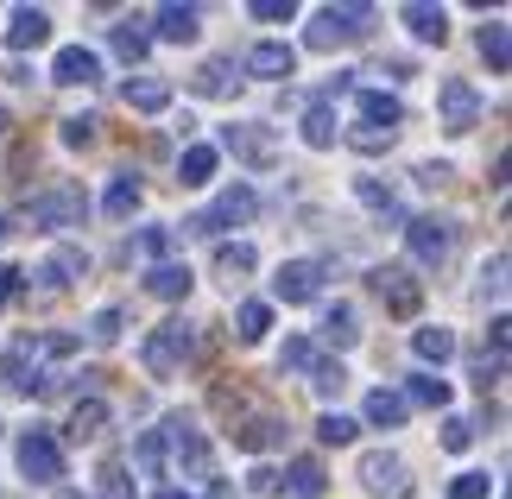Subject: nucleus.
I'll return each mask as SVG.
<instances>
[{
    "instance_id": "1",
    "label": "nucleus",
    "mask_w": 512,
    "mask_h": 499,
    "mask_svg": "<svg viewBox=\"0 0 512 499\" xmlns=\"http://www.w3.org/2000/svg\"><path fill=\"white\" fill-rule=\"evenodd\" d=\"M190 348H196V329L184 323V316H171V323H159V329L140 342V361H146L152 379H171L177 367L190 361Z\"/></svg>"
},
{
    "instance_id": "2",
    "label": "nucleus",
    "mask_w": 512,
    "mask_h": 499,
    "mask_svg": "<svg viewBox=\"0 0 512 499\" xmlns=\"http://www.w3.org/2000/svg\"><path fill=\"white\" fill-rule=\"evenodd\" d=\"M373 291H380V304L399 316V323H418L424 291H418V272H411V266H380V272H373Z\"/></svg>"
},
{
    "instance_id": "3",
    "label": "nucleus",
    "mask_w": 512,
    "mask_h": 499,
    "mask_svg": "<svg viewBox=\"0 0 512 499\" xmlns=\"http://www.w3.org/2000/svg\"><path fill=\"white\" fill-rule=\"evenodd\" d=\"M253 215H260V196H253V184H228L222 196H215V209L190 215V228H196V234H215V228H241V222H253Z\"/></svg>"
},
{
    "instance_id": "4",
    "label": "nucleus",
    "mask_w": 512,
    "mask_h": 499,
    "mask_svg": "<svg viewBox=\"0 0 512 499\" xmlns=\"http://www.w3.org/2000/svg\"><path fill=\"white\" fill-rule=\"evenodd\" d=\"M83 215H89L83 184H57V190H38V196H32V222H38V228H76Z\"/></svg>"
},
{
    "instance_id": "5",
    "label": "nucleus",
    "mask_w": 512,
    "mask_h": 499,
    "mask_svg": "<svg viewBox=\"0 0 512 499\" xmlns=\"http://www.w3.org/2000/svg\"><path fill=\"white\" fill-rule=\"evenodd\" d=\"M13 455H19V474H26V481H57V474H64V449H57V436L38 430V424L13 443Z\"/></svg>"
},
{
    "instance_id": "6",
    "label": "nucleus",
    "mask_w": 512,
    "mask_h": 499,
    "mask_svg": "<svg viewBox=\"0 0 512 499\" xmlns=\"http://www.w3.org/2000/svg\"><path fill=\"white\" fill-rule=\"evenodd\" d=\"M361 487L373 499H405L411 493V468L392 449H373V455H361Z\"/></svg>"
},
{
    "instance_id": "7",
    "label": "nucleus",
    "mask_w": 512,
    "mask_h": 499,
    "mask_svg": "<svg viewBox=\"0 0 512 499\" xmlns=\"http://www.w3.org/2000/svg\"><path fill=\"white\" fill-rule=\"evenodd\" d=\"M405 247H411L418 266H443L449 247H456V228L437 222V215H411V222H405Z\"/></svg>"
},
{
    "instance_id": "8",
    "label": "nucleus",
    "mask_w": 512,
    "mask_h": 499,
    "mask_svg": "<svg viewBox=\"0 0 512 499\" xmlns=\"http://www.w3.org/2000/svg\"><path fill=\"white\" fill-rule=\"evenodd\" d=\"M361 26H367V7H317V13H310V32H304V38H310L317 51H336V45H348Z\"/></svg>"
},
{
    "instance_id": "9",
    "label": "nucleus",
    "mask_w": 512,
    "mask_h": 499,
    "mask_svg": "<svg viewBox=\"0 0 512 499\" xmlns=\"http://www.w3.org/2000/svg\"><path fill=\"white\" fill-rule=\"evenodd\" d=\"M437 121L449 127V133H468L481 121V95H475V83H462V76H449V83L437 89Z\"/></svg>"
},
{
    "instance_id": "10",
    "label": "nucleus",
    "mask_w": 512,
    "mask_h": 499,
    "mask_svg": "<svg viewBox=\"0 0 512 499\" xmlns=\"http://www.w3.org/2000/svg\"><path fill=\"white\" fill-rule=\"evenodd\" d=\"M317 291H323V272L310 266V259H285V266L272 272V297H279V304H317Z\"/></svg>"
},
{
    "instance_id": "11",
    "label": "nucleus",
    "mask_w": 512,
    "mask_h": 499,
    "mask_svg": "<svg viewBox=\"0 0 512 499\" xmlns=\"http://www.w3.org/2000/svg\"><path fill=\"white\" fill-rule=\"evenodd\" d=\"M165 449L177 455V468H184V474H209V443H203V430H196L190 417H171Z\"/></svg>"
},
{
    "instance_id": "12",
    "label": "nucleus",
    "mask_w": 512,
    "mask_h": 499,
    "mask_svg": "<svg viewBox=\"0 0 512 499\" xmlns=\"http://www.w3.org/2000/svg\"><path fill=\"white\" fill-rule=\"evenodd\" d=\"M95 76H102V57H95L89 45H64L51 57V83H64V89H89Z\"/></svg>"
},
{
    "instance_id": "13",
    "label": "nucleus",
    "mask_w": 512,
    "mask_h": 499,
    "mask_svg": "<svg viewBox=\"0 0 512 499\" xmlns=\"http://www.w3.org/2000/svg\"><path fill=\"white\" fill-rule=\"evenodd\" d=\"M291 70H298V51L279 45V38H260V45L247 51V76H260V83H285Z\"/></svg>"
},
{
    "instance_id": "14",
    "label": "nucleus",
    "mask_w": 512,
    "mask_h": 499,
    "mask_svg": "<svg viewBox=\"0 0 512 499\" xmlns=\"http://www.w3.org/2000/svg\"><path fill=\"white\" fill-rule=\"evenodd\" d=\"M354 114L367 121V133H399L405 102H399V95H386V89H361V95H354Z\"/></svg>"
},
{
    "instance_id": "15",
    "label": "nucleus",
    "mask_w": 512,
    "mask_h": 499,
    "mask_svg": "<svg viewBox=\"0 0 512 499\" xmlns=\"http://www.w3.org/2000/svg\"><path fill=\"white\" fill-rule=\"evenodd\" d=\"M152 38H165V45H196V38H203V7H159L152 13Z\"/></svg>"
},
{
    "instance_id": "16",
    "label": "nucleus",
    "mask_w": 512,
    "mask_h": 499,
    "mask_svg": "<svg viewBox=\"0 0 512 499\" xmlns=\"http://www.w3.org/2000/svg\"><path fill=\"white\" fill-rule=\"evenodd\" d=\"M51 38V13L45 7H13L7 13V51H38Z\"/></svg>"
},
{
    "instance_id": "17",
    "label": "nucleus",
    "mask_w": 512,
    "mask_h": 499,
    "mask_svg": "<svg viewBox=\"0 0 512 499\" xmlns=\"http://www.w3.org/2000/svg\"><path fill=\"white\" fill-rule=\"evenodd\" d=\"M190 95H209V102H241V70L215 57V64H203V70L190 76Z\"/></svg>"
},
{
    "instance_id": "18",
    "label": "nucleus",
    "mask_w": 512,
    "mask_h": 499,
    "mask_svg": "<svg viewBox=\"0 0 512 499\" xmlns=\"http://www.w3.org/2000/svg\"><path fill=\"white\" fill-rule=\"evenodd\" d=\"M279 443H285V417H272V411L234 424V449H247V455H266V449H279Z\"/></svg>"
},
{
    "instance_id": "19",
    "label": "nucleus",
    "mask_w": 512,
    "mask_h": 499,
    "mask_svg": "<svg viewBox=\"0 0 512 499\" xmlns=\"http://www.w3.org/2000/svg\"><path fill=\"white\" fill-rule=\"evenodd\" d=\"M190 285H196V272H190V266H177V259H159V266L146 272V291H152V297H165V304H184Z\"/></svg>"
},
{
    "instance_id": "20",
    "label": "nucleus",
    "mask_w": 512,
    "mask_h": 499,
    "mask_svg": "<svg viewBox=\"0 0 512 499\" xmlns=\"http://www.w3.org/2000/svg\"><path fill=\"white\" fill-rule=\"evenodd\" d=\"M102 430H108V398H76L64 436H70V443H95Z\"/></svg>"
},
{
    "instance_id": "21",
    "label": "nucleus",
    "mask_w": 512,
    "mask_h": 499,
    "mask_svg": "<svg viewBox=\"0 0 512 499\" xmlns=\"http://www.w3.org/2000/svg\"><path fill=\"white\" fill-rule=\"evenodd\" d=\"M399 398H405V411H411V405H424V411H449V398H456V392H449V379H437V373H411Z\"/></svg>"
},
{
    "instance_id": "22",
    "label": "nucleus",
    "mask_w": 512,
    "mask_h": 499,
    "mask_svg": "<svg viewBox=\"0 0 512 499\" xmlns=\"http://www.w3.org/2000/svg\"><path fill=\"white\" fill-rule=\"evenodd\" d=\"M411 354H418L424 367H443L449 354H456V329H443V323H424L418 335H411Z\"/></svg>"
},
{
    "instance_id": "23",
    "label": "nucleus",
    "mask_w": 512,
    "mask_h": 499,
    "mask_svg": "<svg viewBox=\"0 0 512 499\" xmlns=\"http://www.w3.org/2000/svg\"><path fill=\"white\" fill-rule=\"evenodd\" d=\"M405 417H411V411H405V398H399V392H386V386H380V392H367V405H361V424H373V430H399Z\"/></svg>"
},
{
    "instance_id": "24",
    "label": "nucleus",
    "mask_w": 512,
    "mask_h": 499,
    "mask_svg": "<svg viewBox=\"0 0 512 499\" xmlns=\"http://www.w3.org/2000/svg\"><path fill=\"white\" fill-rule=\"evenodd\" d=\"M121 95H127L133 114H165V108H171V83H159V76H133Z\"/></svg>"
},
{
    "instance_id": "25",
    "label": "nucleus",
    "mask_w": 512,
    "mask_h": 499,
    "mask_svg": "<svg viewBox=\"0 0 512 499\" xmlns=\"http://www.w3.org/2000/svg\"><path fill=\"white\" fill-rule=\"evenodd\" d=\"M399 19H405V32L418 38V45H443L449 38V13L443 7H405Z\"/></svg>"
},
{
    "instance_id": "26",
    "label": "nucleus",
    "mask_w": 512,
    "mask_h": 499,
    "mask_svg": "<svg viewBox=\"0 0 512 499\" xmlns=\"http://www.w3.org/2000/svg\"><path fill=\"white\" fill-rule=\"evenodd\" d=\"M215 165H222L215 146H190L184 158H177V184H184V190H203V184H215Z\"/></svg>"
},
{
    "instance_id": "27",
    "label": "nucleus",
    "mask_w": 512,
    "mask_h": 499,
    "mask_svg": "<svg viewBox=\"0 0 512 499\" xmlns=\"http://www.w3.org/2000/svg\"><path fill=\"white\" fill-rule=\"evenodd\" d=\"M140 196H146V184H140V177H133V171H121V177H114V184H108V196H102L108 222H127V215L140 209Z\"/></svg>"
},
{
    "instance_id": "28",
    "label": "nucleus",
    "mask_w": 512,
    "mask_h": 499,
    "mask_svg": "<svg viewBox=\"0 0 512 499\" xmlns=\"http://www.w3.org/2000/svg\"><path fill=\"white\" fill-rule=\"evenodd\" d=\"M38 272H45V278H38V285H45V291H64V285H76V278L89 272V253H76V247H64V253H57V259H45V266H38Z\"/></svg>"
},
{
    "instance_id": "29",
    "label": "nucleus",
    "mask_w": 512,
    "mask_h": 499,
    "mask_svg": "<svg viewBox=\"0 0 512 499\" xmlns=\"http://www.w3.org/2000/svg\"><path fill=\"white\" fill-rule=\"evenodd\" d=\"M323 342L336 348V354L361 342V323H354V304H329V310H323Z\"/></svg>"
},
{
    "instance_id": "30",
    "label": "nucleus",
    "mask_w": 512,
    "mask_h": 499,
    "mask_svg": "<svg viewBox=\"0 0 512 499\" xmlns=\"http://www.w3.org/2000/svg\"><path fill=\"white\" fill-rule=\"evenodd\" d=\"M222 139H228V146H234V152H241V158H247V165H253V171H266V165H272V139H266L260 127H228Z\"/></svg>"
},
{
    "instance_id": "31",
    "label": "nucleus",
    "mask_w": 512,
    "mask_h": 499,
    "mask_svg": "<svg viewBox=\"0 0 512 499\" xmlns=\"http://www.w3.org/2000/svg\"><path fill=\"white\" fill-rule=\"evenodd\" d=\"M279 487H291V499H323V462L317 455H298Z\"/></svg>"
},
{
    "instance_id": "32",
    "label": "nucleus",
    "mask_w": 512,
    "mask_h": 499,
    "mask_svg": "<svg viewBox=\"0 0 512 499\" xmlns=\"http://www.w3.org/2000/svg\"><path fill=\"white\" fill-rule=\"evenodd\" d=\"M481 64L494 70V76H506V64H512V38H506V19H487V26H481Z\"/></svg>"
},
{
    "instance_id": "33",
    "label": "nucleus",
    "mask_w": 512,
    "mask_h": 499,
    "mask_svg": "<svg viewBox=\"0 0 512 499\" xmlns=\"http://www.w3.org/2000/svg\"><path fill=\"white\" fill-rule=\"evenodd\" d=\"M253 266H260V247H253V241H222V247H215V272H222V278H247Z\"/></svg>"
},
{
    "instance_id": "34",
    "label": "nucleus",
    "mask_w": 512,
    "mask_h": 499,
    "mask_svg": "<svg viewBox=\"0 0 512 499\" xmlns=\"http://www.w3.org/2000/svg\"><path fill=\"white\" fill-rule=\"evenodd\" d=\"M298 133H304V146H317V152H329V146H336V114H329V102H310Z\"/></svg>"
},
{
    "instance_id": "35",
    "label": "nucleus",
    "mask_w": 512,
    "mask_h": 499,
    "mask_svg": "<svg viewBox=\"0 0 512 499\" xmlns=\"http://www.w3.org/2000/svg\"><path fill=\"white\" fill-rule=\"evenodd\" d=\"M266 329H272V304L253 297V304L234 310V342H266Z\"/></svg>"
},
{
    "instance_id": "36",
    "label": "nucleus",
    "mask_w": 512,
    "mask_h": 499,
    "mask_svg": "<svg viewBox=\"0 0 512 499\" xmlns=\"http://www.w3.org/2000/svg\"><path fill=\"white\" fill-rule=\"evenodd\" d=\"M354 436H361V424H354V417H342V411H323V417H317V443H323V449H348Z\"/></svg>"
},
{
    "instance_id": "37",
    "label": "nucleus",
    "mask_w": 512,
    "mask_h": 499,
    "mask_svg": "<svg viewBox=\"0 0 512 499\" xmlns=\"http://www.w3.org/2000/svg\"><path fill=\"white\" fill-rule=\"evenodd\" d=\"M121 323H127V310H121V304H102V310L89 316V342L114 348V342H121Z\"/></svg>"
},
{
    "instance_id": "38",
    "label": "nucleus",
    "mask_w": 512,
    "mask_h": 499,
    "mask_svg": "<svg viewBox=\"0 0 512 499\" xmlns=\"http://www.w3.org/2000/svg\"><path fill=\"white\" fill-rule=\"evenodd\" d=\"M165 430H146L140 443H133V462H140V474H165Z\"/></svg>"
},
{
    "instance_id": "39",
    "label": "nucleus",
    "mask_w": 512,
    "mask_h": 499,
    "mask_svg": "<svg viewBox=\"0 0 512 499\" xmlns=\"http://www.w3.org/2000/svg\"><path fill=\"white\" fill-rule=\"evenodd\" d=\"M114 51H121L127 64H146V51H152V32H146V26H114Z\"/></svg>"
},
{
    "instance_id": "40",
    "label": "nucleus",
    "mask_w": 512,
    "mask_h": 499,
    "mask_svg": "<svg viewBox=\"0 0 512 499\" xmlns=\"http://www.w3.org/2000/svg\"><path fill=\"white\" fill-rule=\"evenodd\" d=\"M310 386H317L323 398H336V392L348 386V367H342V361H310Z\"/></svg>"
},
{
    "instance_id": "41",
    "label": "nucleus",
    "mask_w": 512,
    "mask_h": 499,
    "mask_svg": "<svg viewBox=\"0 0 512 499\" xmlns=\"http://www.w3.org/2000/svg\"><path fill=\"white\" fill-rule=\"evenodd\" d=\"M95 499H133V481H127L121 462H108L102 474H95Z\"/></svg>"
},
{
    "instance_id": "42",
    "label": "nucleus",
    "mask_w": 512,
    "mask_h": 499,
    "mask_svg": "<svg viewBox=\"0 0 512 499\" xmlns=\"http://www.w3.org/2000/svg\"><path fill=\"white\" fill-rule=\"evenodd\" d=\"M437 443H443L449 455H468V443H475V424H468V417H443Z\"/></svg>"
},
{
    "instance_id": "43",
    "label": "nucleus",
    "mask_w": 512,
    "mask_h": 499,
    "mask_svg": "<svg viewBox=\"0 0 512 499\" xmlns=\"http://www.w3.org/2000/svg\"><path fill=\"white\" fill-rule=\"evenodd\" d=\"M57 139H64L70 152H83V146H95V114H70V121L57 127Z\"/></svg>"
},
{
    "instance_id": "44",
    "label": "nucleus",
    "mask_w": 512,
    "mask_h": 499,
    "mask_svg": "<svg viewBox=\"0 0 512 499\" xmlns=\"http://www.w3.org/2000/svg\"><path fill=\"white\" fill-rule=\"evenodd\" d=\"M487 493H494V474H456V481H449V499H487Z\"/></svg>"
},
{
    "instance_id": "45",
    "label": "nucleus",
    "mask_w": 512,
    "mask_h": 499,
    "mask_svg": "<svg viewBox=\"0 0 512 499\" xmlns=\"http://www.w3.org/2000/svg\"><path fill=\"white\" fill-rule=\"evenodd\" d=\"M247 19H260V26H285V19H298V7H291V0H285V7H279V0H253Z\"/></svg>"
},
{
    "instance_id": "46",
    "label": "nucleus",
    "mask_w": 512,
    "mask_h": 499,
    "mask_svg": "<svg viewBox=\"0 0 512 499\" xmlns=\"http://www.w3.org/2000/svg\"><path fill=\"white\" fill-rule=\"evenodd\" d=\"M310 367V342H304V335H291V342L279 348V373H304Z\"/></svg>"
},
{
    "instance_id": "47",
    "label": "nucleus",
    "mask_w": 512,
    "mask_h": 499,
    "mask_svg": "<svg viewBox=\"0 0 512 499\" xmlns=\"http://www.w3.org/2000/svg\"><path fill=\"white\" fill-rule=\"evenodd\" d=\"M247 493H260V499H272V493H279V468H266V462H260V468L247 474Z\"/></svg>"
},
{
    "instance_id": "48",
    "label": "nucleus",
    "mask_w": 512,
    "mask_h": 499,
    "mask_svg": "<svg viewBox=\"0 0 512 499\" xmlns=\"http://www.w3.org/2000/svg\"><path fill=\"white\" fill-rule=\"evenodd\" d=\"M171 247V228H140V253L152 259V266H159V253Z\"/></svg>"
},
{
    "instance_id": "49",
    "label": "nucleus",
    "mask_w": 512,
    "mask_h": 499,
    "mask_svg": "<svg viewBox=\"0 0 512 499\" xmlns=\"http://www.w3.org/2000/svg\"><path fill=\"white\" fill-rule=\"evenodd\" d=\"M487 348H494V361H506V316L487 323Z\"/></svg>"
},
{
    "instance_id": "50",
    "label": "nucleus",
    "mask_w": 512,
    "mask_h": 499,
    "mask_svg": "<svg viewBox=\"0 0 512 499\" xmlns=\"http://www.w3.org/2000/svg\"><path fill=\"white\" fill-rule=\"evenodd\" d=\"M354 146H361V152H380V146H392V133H367L361 127V133H354Z\"/></svg>"
},
{
    "instance_id": "51",
    "label": "nucleus",
    "mask_w": 512,
    "mask_h": 499,
    "mask_svg": "<svg viewBox=\"0 0 512 499\" xmlns=\"http://www.w3.org/2000/svg\"><path fill=\"white\" fill-rule=\"evenodd\" d=\"M13 291H19V266H0V304H7Z\"/></svg>"
},
{
    "instance_id": "52",
    "label": "nucleus",
    "mask_w": 512,
    "mask_h": 499,
    "mask_svg": "<svg viewBox=\"0 0 512 499\" xmlns=\"http://www.w3.org/2000/svg\"><path fill=\"white\" fill-rule=\"evenodd\" d=\"M152 499H196V493H190V487H159Z\"/></svg>"
},
{
    "instance_id": "53",
    "label": "nucleus",
    "mask_w": 512,
    "mask_h": 499,
    "mask_svg": "<svg viewBox=\"0 0 512 499\" xmlns=\"http://www.w3.org/2000/svg\"><path fill=\"white\" fill-rule=\"evenodd\" d=\"M209 499H234V487H228V481H215V493H209Z\"/></svg>"
},
{
    "instance_id": "54",
    "label": "nucleus",
    "mask_w": 512,
    "mask_h": 499,
    "mask_svg": "<svg viewBox=\"0 0 512 499\" xmlns=\"http://www.w3.org/2000/svg\"><path fill=\"white\" fill-rule=\"evenodd\" d=\"M51 499H89V493H76V487H57V493H51Z\"/></svg>"
},
{
    "instance_id": "55",
    "label": "nucleus",
    "mask_w": 512,
    "mask_h": 499,
    "mask_svg": "<svg viewBox=\"0 0 512 499\" xmlns=\"http://www.w3.org/2000/svg\"><path fill=\"white\" fill-rule=\"evenodd\" d=\"M0 133H7V114H0Z\"/></svg>"
},
{
    "instance_id": "56",
    "label": "nucleus",
    "mask_w": 512,
    "mask_h": 499,
    "mask_svg": "<svg viewBox=\"0 0 512 499\" xmlns=\"http://www.w3.org/2000/svg\"><path fill=\"white\" fill-rule=\"evenodd\" d=\"M0 234H7V228H0Z\"/></svg>"
}]
</instances>
